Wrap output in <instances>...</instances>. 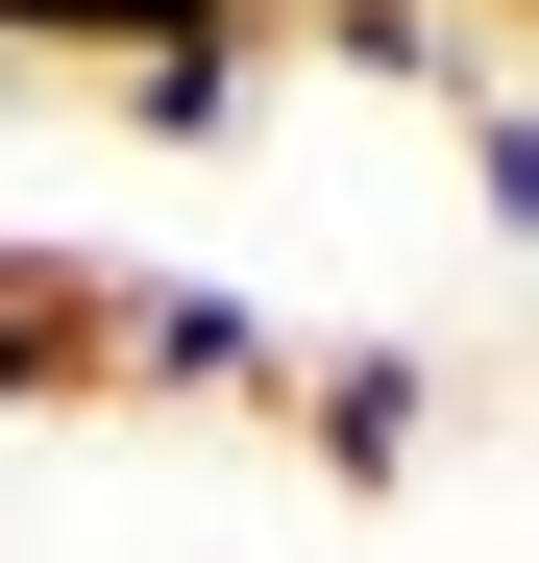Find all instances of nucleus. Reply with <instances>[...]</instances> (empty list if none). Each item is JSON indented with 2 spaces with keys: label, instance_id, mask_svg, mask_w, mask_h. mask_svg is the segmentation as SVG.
Masks as SVG:
<instances>
[{
  "label": "nucleus",
  "instance_id": "nucleus-3",
  "mask_svg": "<svg viewBox=\"0 0 539 563\" xmlns=\"http://www.w3.org/2000/svg\"><path fill=\"white\" fill-rule=\"evenodd\" d=\"M50 393H99V269L0 245V417H50Z\"/></svg>",
  "mask_w": 539,
  "mask_h": 563
},
{
  "label": "nucleus",
  "instance_id": "nucleus-4",
  "mask_svg": "<svg viewBox=\"0 0 539 563\" xmlns=\"http://www.w3.org/2000/svg\"><path fill=\"white\" fill-rule=\"evenodd\" d=\"M123 99V147H245V99H270V49L245 25H197V49H147V74H99Z\"/></svg>",
  "mask_w": 539,
  "mask_h": 563
},
{
  "label": "nucleus",
  "instance_id": "nucleus-1",
  "mask_svg": "<svg viewBox=\"0 0 539 563\" xmlns=\"http://www.w3.org/2000/svg\"><path fill=\"white\" fill-rule=\"evenodd\" d=\"M295 319L245 295V269H99V393H172V417H245Z\"/></svg>",
  "mask_w": 539,
  "mask_h": 563
},
{
  "label": "nucleus",
  "instance_id": "nucleus-5",
  "mask_svg": "<svg viewBox=\"0 0 539 563\" xmlns=\"http://www.w3.org/2000/svg\"><path fill=\"white\" fill-rule=\"evenodd\" d=\"M197 25H221V0H0V49H50V74H147Z\"/></svg>",
  "mask_w": 539,
  "mask_h": 563
},
{
  "label": "nucleus",
  "instance_id": "nucleus-2",
  "mask_svg": "<svg viewBox=\"0 0 539 563\" xmlns=\"http://www.w3.org/2000/svg\"><path fill=\"white\" fill-rule=\"evenodd\" d=\"M270 393H295V441L343 465V490H393V465L441 441V343H295Z\"/></svg>",
  "mask_w": 539,
  "mask_h": 563
}]
</instances>
